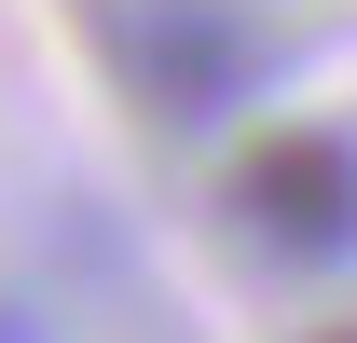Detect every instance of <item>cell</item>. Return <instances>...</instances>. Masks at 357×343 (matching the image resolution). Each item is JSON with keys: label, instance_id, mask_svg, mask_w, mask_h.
<instances>
[{"label": "cell", "instance_id": "6da1fadb", "mask_svg": "<svg viewBox=\"0 0 357 343\" xmlns=\"http://www.w3.org/2000/svg\"><path fill=\"white\" fill-rule=\"evenodd\" d=\"M110 42H124L137 96H151L165 124H220V110H248L261 69H275V42L234 14V0H124Z\"/></svg>", "mask_w": 357, "mask_h": 343}, {"label": "cell", "instance_id": "7a4b0ae2", "mask_svg": "<svg viewBox=\"0 0 357 343\" xmlns=\"http://www.w3.org/2000/svg\"><path fill=\"white\" fill-rule=\"evenodd\" d=\"M234 220L261 234L275 261H357V137L289 124L234 165Z\"/></svg>", "mask_w": 357, "mask_h": 343}, {"label": "cell", "instance_id": "3957f363", "mask_svg": "<svg viewBox=\"0 0 357 343\" xmlns=\"http://www.w3.org/2000/svg\"><path fill=\"white\" fill-rule=\"evenodd\" d=\"M316 343H357V330H316Z\"/></svg>", "mask_w": 357, "mask_h": 343}, {"label": "cell", "instance_id": "277c9868", "mask_svg": "<svg viewBox=\"0 0 357 343\" xmlns=\"http://www.w3.org/2000/svg\"><path fill=\"white\" fill-rule=\"evenodd\" d=\"M0 343H28V330H0Z\"/></svg>", "mask_w": 357, "mask_h": 343}]
</instances>
